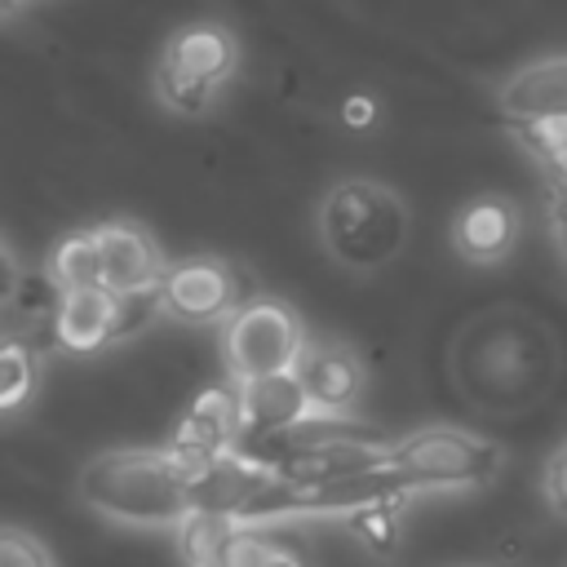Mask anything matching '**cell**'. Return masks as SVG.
Masks as SVG:
<instances>
[{
    "label": "cell",
    "mask_w": 567,
    "mask_h": 567,
    "mask_svg": "<svg viewBox=\"0 0 567 567\" xmlns=\"http://www.w3.org/2000/svg\"><path fill=\"white\" fill-rule=\"evenodd\" d=\"M80 496L124 523H182L190 514V470L168 452H102L80 470Z\"/></svg>",
    "instance_id": "1"
},
{
    "label": "cell",
    "mask_w": 567,
    "mask_h": 567,
    "mask_svg": "<svg viewBox=\"0 0 567 567\" xmlns=\"http://www.w3.org/2000/svg\"><path fill=\"white\" fill-rule=\"evenodd\" d=\"M319 235L323 248L354 270H372L385 266L408 235V208L399 204V195L381 182H341L328 190L323 208H319Z\"/></svg>",
    "instance_id": "2"
},
{
    "label": "cell",
    "mask_w": 567,
    "mask_h": 567,
    "mask_svg": "<svg viewBox=\"0 0 567 567\" xmlns=\"http://www.w3.org/2000/svg\"><path fill=\"white\" fill-rule=\"evenodd\" d=\"M416 487L403 470L394 465H377V470H359V474H341V478H323V483H288L279 474H270V483L252 496V505L239 514V523H266V518H288V514H350L363 509L372 501H408Z\"/></svg>",
    "instance_id": "3"
},
{
    "label": "cell",
    "mask_w": 567,
    "mask_h": 567,
    "mask_svg": "<svg viewBox=\"0 0 567 567\" xmlns=\"http://www.w3.org/2000/svg\"><path fill=\"white\" fill-rule=\"evenodd\" d=\"M390 465L412 478V487H474L501 470V447L492 439L434 425L390 443Z\"/></svg>",
    "instance_id": "4"
},
{
    "label": "cell",
    "mask_w": 567,
    "mask_h": 567,
    "mask_svg": "<svg viewBox=\"0 0 567 567\" xmlns=\"http://www.w3.org/2000/svg\"><path fill=\"white\" fill-rule=\"evenodd\" d=\"M230 71H235V40H230V31L217 27V22H195V27H182L168 40L155 84H159V97L173 111L199 115V111H208L217 84Z\"/></svg>",
    "instance_id": "5"
},
{
    "label": "cell",
    "mask_w": 567,
    "mask_h": 567,
    "mask_svg": "<svg viewBox=\"0 0 567 567\" xmlns=\"http://www.w3.org/2000/svg\"><path fill=\"white\" fill-rule=\"evenodd\" d=\"M159 288L146 292H115L106 284L71 288L53 315V341L71 354H93L128 332H137L159 310Z\"/></svg>",
    "instance_id": "6"
},
{
    "label": "cell",
    "mask_w": 567,
    "mask_h": 567,
    "mask_svg": "<svg viewBox=\"0 0 567 567\" xmlns=\"http://www.w3.org/2000/svg\"><path fill=\"white\" fill-rule=\"evenodd\" d=\"M159 301L182 323H217L230 319L244 301H252V279L221 257H186L164 266Z\"/></svg>",
    "instance_id": "7"
},
{
    "label": "cell",
    "mask_w": 567,
    "mask_h": 567,
    "mask_svg": "<svg viewBox=\"0 0 567 567\" xmlns=\"http://www.w3.org/2000/svg\"><path fill=\"white\" fill-rule=\"evenodd\" d=\"M301 346V323L284 301L252 297L226 319V363L235 377L288 372Z\"/></svg>",
    "instance_id": "8"
},
{
    "label": "cell",
    "mask_w": 567,
    "mask_h": 567,
    "mask_svg": "<svg viewBox=\"0 0 567 567\" xmlns=\"http://www.w3.org/2000/svg\"><path fill=\"white\" fill-rule=\"evenodd\" d=\"M235 439H239V385L230 381V385H208L182 412V421L168 434V452L186 470H195V465H208L235 452Z\"/></svg>",
    "instance_id": "9"
},
{
    "label": "cell",
    "mask_w": 567,
    "mask_h": 567,
    "mask_svg": "<svg viewBox=\"0 0 567 567\" xmlns=\"http://www.w3.org/2000/svg\"><path fill=\"white\" fill-rule=\"evenodd\" d=\"M93 239H97V261H102V284L106 288H115V292L159 288L164 261H159L155 239L142 226H133V221H102V226H93Z\"/></svg>",
    "instance_id": "10"
},
{
    "label": "cell",
    "mask_w": 567,
    "mask_h": 567,
    "mask_svg": "<svg viewBox=\"0 0 567 567\" xmlns=\"http://www.w3.org/2000/svg\"><path fill=\"white\" fill-rule=\"evenodd\" d=\"M266 483H270L266 465H252L239 452H226L190 470V514H217V518L239 523V514L252 505V496Z\"/></svg>",
    "instance_id": "11"
},
{
    "label": "cell",
    "mask_w": 567,
    "mask_h": 567,
    "mask_svg": "<svg viewBox=\"0 0 567 567\" xmlns=\"http://www.w3.org/2000/svg\"><path fill=\"white\" fill-rule=\"evenodd\" d=\"M306 399L323 412H346L359 390H363V363L354 350L337 346V341H306L297 363H292Z\"/></svg>",
    "instance_id": "12"
},
{
    "label": "cell",
    "mask_w": 567,
    "mask_h": 567,
    "mask_svg": "<svg viewBox=\"0 0 567 567\" xmlns=\"http://www.w3.org/2000/svg\"><path fill=\"white\" fill-rule=\"evenodd\" d=\"M452 244L465 261L474 266H492L501 261L514 244H518V208L501 195H478L470 199L456 221H452Z\"/></svg>",
    "instance_id": "13"
},
{
    "label": "cell",
    "mask_w": 567,
    "mask_h": 567,
    "mask_svg": "<svg viewBox=\"0 0 567 567\" xmlns=\"http://www.w3.org/2000/svg\"><path fill=\"white\" fill-rule=\"evenodd\" d=\"M235 385H239V439L279 430V425H288L315 408L292 368L288 372H261V377H235Z\"/></svg>",
    "instance_id": "14"
},
{
    "label": "cell",
    "mask_w": 567,
    "mask_h": 567,
    "mask_svg": "<svg viewBox=\"0 0 567 567\" xmlns=\"http://www.w3.org/2000/svg\"><path fill=\"white\" fill-rule=\"evenodd\" d=\"M377 465H390V439L385 443L337 439V443H319V447H301V452L284 456L270 474L288 478V483H323V478H341V474H359V470H377Z\"/></svg>",
    "instance_id": "15"
},
{
    "label": "cell",
    "mask_w": 567,
    "mask_h": 567,
    "mask_svg": "<svg viewBox=\"0 0 567 567\" xmlns=\"http://www.w3.org/2000/svg\"><path fill=\"white\" fill-rule=\"evenodd\" d=\"M501 111L509 120L567 111V58H549V62H536V66H523L518 75H509L501 89Z\"/></svg>",
    "instance_id": "16"
},
{
    "label": "cell",
    "mask_w": 567,
    "mask_h": 567,
    "mask_svg": "<svg viewBox=\"0 0 567 567\" xmlns=\"http://www.w3.org/2000/svg\"><path fill=\"white\" fill-rule=\"evenodd\" d=\"M40 385V354L27 337H0V412L31 403Z\"/></svg>",
    "instance_id": "17"
},
{
    "label": "cell",
    "mask_w": 567,
    "mask_h": 567,
    "mask_svg": "<svg viewBox=\"0 0 567 567\" xmlns=\"http://www.w3.org/2000/svg\"><path fill=\"white\" fill-rule=\"evenodd\" d=\"M49 275L71 292V288H93L102 284V261H97V239L93 230H75L66 235L53 252H49Z\"/></svg>",
    "instance_id": "18"
},
{
    "label": "cell",
    "mask_w": 567,
    "mask_h": 567,
    "mask_svg": "<svg viewBox=\"0 0 567 567\" xmlns=\"http://www.w3.org/2000/svg\"><path fill=\"white\" fill-rule=\"evenodd\" d=\"M399 505L403 501H372L363 509L346 514V527L372 549V554H394L399 545Z\"/></svg>",
    "instance_id": "19"
},
{
    "label": "cell",
    "mask_w": 567,
    "mask_h": 567,
    "mask_svg": "<svg viewBox=\"0 0 567 567\" xmlns=\"http://www.w3.org/2000/svg\"><path fill=\"white\" fill-rule=\"evenodd\" d=\"M509 128L518 133V142H523L540 164L567 155V111L532 115V120H509Z\"/></svg>",
    "instance_id": "20"
},
{
    "label": "cell",
    "mask_w": 567,
    "mask_h": 567,
    "mask_svg": "<svg viewBox=\"0 0 567 567\" xmlns=\"http://www.w3.org/2000/svg\"><path fill=\"white\" fill-rule=\"evenodd\" d=\"M62 297H66V288H62L49 270H40V275H22L9 301L18 306V315H27V319H49V323H53Z\"/></svg>",
    "instance_id": "21"
},
{
    "label": "cell",
    "mask_w": 567,
    "mask_h": 567,
    "mask_svg": "<svg viewBox=\"0 0 567 567\" xmlns=\"http://www.w3.org/2000/svg\"><path fill=\"white\" fill-rule=\"evenodd\" d=\"M0 567H49V558L27 532H0Z\"/></svg>",
    "instance_id": "22"
},
{
    "label": "cell",
    "mask_w": 567,
    "mask_h": 567,
    "mask_svg": "<svg viewBox=\"0 0 567 567\" xmlns=\"http://www.w3.org/2000/svg\"><path fill=\"white\" fill-rule=\"evenodd\" d=\"M545 496L558 514H567V439L554 447V456L545 465Z\"/></svg>",
    "instance_id": "23"
},
{
    "label": "cell",
    "mask_w": 567,
    "mask_h": 567,
    "mask_svg": "<svg viewBox=\"0 0 567 567\" xmlns=\"http://www.w3.org/2000/svg\"><path fill=\"white\" fill-rule=\"evenodd\" d=\"M341 115H346L350 128H368V124L377 120V102H372V97H350V102L341 106Z\"/></svg>",
    "instance_id": "24"
},
{
    "label": "cell",
    "mask_w": 567,
    "mask_h": 567,
    "mask_svg": "<svg viewBox=\"0 0 567 567\" xmlns=\"http://www.w3.org/2000/svg\"><path fill=\"white\" fill-rule=\"evenodd\" d=\"M18 279H22V270H18V266H13V257L0 248V301H9V297H13Z\"/></svg>",
    "instance_id": "25"
},
{
    "label": "cell",
    "mask_w": 567,
    "mask_h": 567,
    "mask_svg": "<svg viewBox=\"0 0 567 567\" xmlns=\"http://www.w3.org/2000/svg\"><path fill=\"white\" fill-rule=\"evenodd\" d=\"M554 235H558V252L567 266V195H554Z\"/></svg>",
    "instance_id": "26"
},
{
    "label": "cell",
    "mask_w": 567,
    "mask_h": 567,
    "mask_svg": "<svg viewBox=\"0 0 567 567\" xmlns=\"http://www.w3.org/2000/svg\"><path fill=\"white\" fill-rule=\"evenodd\" d=\"M266 567H301V558H297V554H288V549H279V545H275V554H270V558H266Z\"/></svg>",
    "instance_id": "27"
},
{
    "label": "cell",
    "mask_w": 567,
    "mask_h": 567,
    "mask_svg": "<svg viewBox=\"0 0 567 567\" xmlns=\"http://www.w3.org/2000/svg\"><path fill=\"white\" fill-rule=\"evenodd\" d=\"M13 9H18V0H0V18H4V13H13Z\"/></svg>",
    "instance_id": "28"
}]
</instances>
